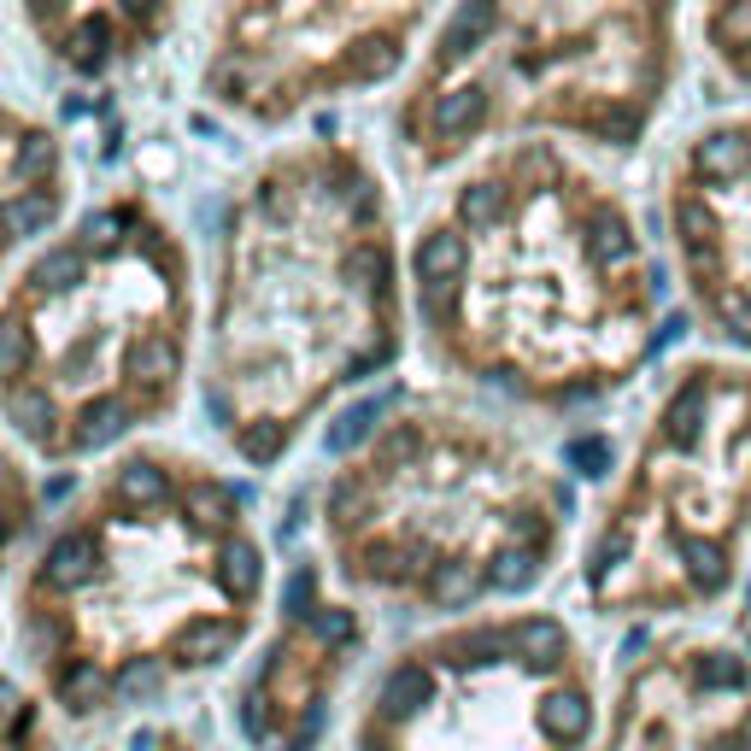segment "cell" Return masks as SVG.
Listing matches in <instances>:
<instances>
[{"instance_id":"cell-1","label":"cell","mask_w":751,"mask_h":751,"mask_svg":"<svg viewBox=\"0 0 751 751\" xmlns=\"http://www.w3.org/2000/svg\"><path fill=\"white\" fill-rule=\"evenodd\" d=\"M405 282L429 365L528 412L623 394L658 347V259L635 200L558 142L452 170Z\"/></svg>"},{"instance_id":"cell-2","label":"cell","mask_w":751,"mask_h":751,"mask_svg":"<svg viewBox=\"0 0 751 751\" xmlns=\"http://www.w3.org/2000/svg\"><path fill=\"white\" fill-rule=\"evenodd\" d=\"M265 599L270 546L242 482L142 440L36 535L12 582V640L54 716L112 722L235 663Z\"/></svg>"},{"instance_id":"cell-3","label":"cell","mask_w":751,"mask_h":751,"mask_svg":"<svg viewBox=\"0 0 751 751\" xmlns=\"http://www.w3.org/2000/svg\"><path fill=\"white\" fill-rule=\"evenodd\" d=\"M412 335L394 188L358 142L265 153L217 212L200 305V417L242 470H282Z\"/></svg>"},{"instance_id":"cell-4","label":"cell","mask_w":751,"mask_h":751,"mask_svg":"<svg viewBox=\"0 0 751 751\" xmlns=\"http://www.w3.org/2000/svg\"><path fill=\"white\" fill-rule=\"evenodd\" d=\"M200 305L177 217L112 188L0 288V429L42 464L142 447L194 388Z\"/></svg>"},{"instance_id":"cell-5","label":"cell","mask_w":751,"mask_h":751,"mask_svg":"<svg viewBox=\"0 0 751 751\" xmlns=\"http://www.w3.org/2000/svg\"><path fill=\"white\" fill-rule=\"evenodd\" d=\"M317 540L347 599L464 623L528 599L563 563L570 493L511 423L412 394L323 475Z\"/></svg>"},{"instance_id":"cell-6","label":"cell","mask_w":751,"mask_h":751,"mask_svg":"<svg viewBox=\"0 0 751 751\" xmlns=\"http://www.w3.org/2000/svg\"><path fill=\"white\" fill-rule=\"evenodd\" d=\"M681 12L652 0H470L447 7L405 71L388 135L417 177L500 147L635 153L681 77Z\"/></svg>"},{"instance_id":"cell-7","label":"cell","mask_w":751,"mask_h":751,"mask_svg":"<svg viewBox=\"0 0 751 751\" xmlns=\"http://www.w3.org/2000/svg\"><path fill=\"white\" fill-rule=\"evenodd\" d=\"M751 552V358L698 352L663 375L575 546L593 617H705Z\"/></svg>"},{"instance_id":"cell-8","label":"cell","mask_w":751,"mask_h":751,"mask_svg":"<svg viewBox=\"0 0 751 751\" xmlns=\"http://www.w3.org/2000/svg\"><path fill=\"white\" fill-rule=\"evenodd\" d=\"M599 663L570 617L505 605L405 640L352 710V751H587Z\"/></svg>"},{"instance_id":"cell-9","label":"cell","mask_w":751,"mask_h":751,"mask_svg":"<svg viewBox=\"0 0 751 751\" xmlns=\"http://www.w3.org/2000/svg\"><path fill=\"white\" fill-rule=\"evenodd\" d=\"M435 7L370 0H242L206 12L194 89L242 130H288L305 112L405 82Z\"/></svg>"},{"instance_id":"cell-10","label":"cell","mask_w":751,"mask_h":751,"mask_svg":"<svg viewBox=\"0 0 751 751\" xmlns=\"http://www.w3.org/2000/svg\"><path fill=\"white\" fill-rule=\"evenodd\" d=\"M663 242L693 323L751 358V112L698 124L663 165Z\"/></svg>"},{"instance_id":"cell-11","label":"cell","mask_w":751,"mask_h":751,"mask_svg":"<svg viewBox=\"0 0 751 751\" xmlns=\"http://www.w3.org/2000/svg\"><path fill=\"white\" fill-rule=\"evenodd\" d=\"M370 628L317 563H300L282 605L259 635L242 681L229 693V722L242 751H323L335 710L365 663Z\"/></svg>"},{"instance_id":"cell-12","label":"cell","mask_w":751,"mask_h":751,"mask_svg":"<svg viewBox=\"0 0 751 751\" xmlns=\"http://www.w3.org/2000/svg\"><path fill=\"white\" fill-rule=\"evenodd\" d=\"M587 751H751V652L716 635L640 646Z\"/></svg>"},{"instance_id":"cell-13","label":"cell","mask_w":751,"mask_h":751,"mask_svg":"<svg viewBox=\"0 0 751 751\" xmlns=\"http://www.w3.org/2000/svg\"><path fill=\"white\" fill-rule=\"evenodd\" d=\"M71 212V153L42 112L0 100V288Z\"/></svg>"},{"instance_id":"cell-14","label":"cell","mask_w":751,"mask_h":751,"mask_svg":"<svg viewBox=\"0 0 751 751\" xmlns=\"http://www.w3.org/2000/svg\"><path fill=\"white\" fill-rule=\"evenodd\" d=\"M24 36L77 82H107L124 77L130 65L153 59L159 47L177 36L182 7H30Z\"/></svg>"},{"instance_id":"cell-15","label":"cell","mask_w":751,"mask_h":751,"mask_svg":"<svg viewBox=\"0 0 751 751\" xmlns=\"http://www.w3.org/2000/svg\"><path fill=\"white\" fill-rule=\"evenodd\" d=\"M30 540H36V475L24 447L0 429V587L12 582V570H24Z\"/></svg>"},{"instance_id":"cell-16","label":"cell","mask_w":751,"mask_h":751,"mask_svg":"<svg viewBox=\"0 0 751 751\" xmlns=\"http://www.w3.org/2000/svg\"><path fill=\"white\" fill-rule=\"evenodd\" d=\"M0 751H71L47 698L12 670H0Z\"/></svg>"},{"instance_id":"cell-17","label":"cell","mask_w":751,"mask_h":751,"mask_svg":"<svg viewBox=\"0 0 751 751\" xmlns=\"http://www.w3.org/2000/svg\"><path fill=\"white\" fill-rule=\"evenodd\" d=\"M693 24H698L705 54L716 59V71L728 82H740V89H751V7H710Z\"/></svg>"},{"instance_id":"cell-18","label":"cell","mask_w":751,"mask_h":751,"mask_svg":"<svg viewBox=\"0 0 751 751\" xmlns=\"http://www.w3.org/2000/svg\"><path fill=\"white\" fill-rule=\"evenodd\" d=\"M153 751H217V746H212V740H200L194 728H165Z\"/></svg>"}]
</instances>
